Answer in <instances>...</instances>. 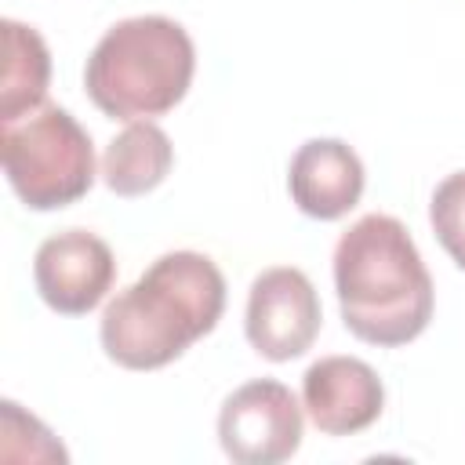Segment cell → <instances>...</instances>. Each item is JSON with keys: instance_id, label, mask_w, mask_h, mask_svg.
<instances>
[{"instance_id": "6da1fadb", "label": "cell", "mask_w": 465, "mask_h": 465, "mask_svg": "<svg viewBox=\"0 0 465 465\" xmlns=\"http://www.w3.org/2000/svg\"><path fill=\"white\" fill-rule=\"evenodd\" d=\"M222 312V269L200 251H167L105 305L98 341L116 367L160 371L211 334Z\"/></svg>"}, {"instance_id": "7a4b0ae2", "label": "cell", "mask_w": 465, "mask_h": 465, "mask_svg": "<svg viewBox=\"0 0 465 465\" xmlns=\"http://www.w3.org/2000/svg\"><path fill=\"white\" fill-rule=\"evenodd\" d=\"M334 291L341 323L352 338L396 349L414 341L436 309L432 276L392 214L356 218L334 243Z\"/></svg>"}, {"instance_id": "3957f363", "label": "cell", "mask_w": 465, "mask_h": 465, "mask_svg": "<svg viewBox=\"0 0 465 465\" xmlns=\"http://www.w3.org/2000/svg\"><path fill=\"white\" fill-rule=\"evenodd\" d=\"M196 73L185 25L167 15H134L102 33L84 65L87 98L113 120H153L171 113Z\"/></svg>"}, {"instance_id": "277c9868", "label": "cell", "mask_w": 465, "mask_h": 465, "mask_svg": "<svg viewBox=\"0 0 465 465\" xmlns=\"http://www.w3.org/2000/svg\"><path fill=\"white\" fill-rule=\"evenodd\" d=\"M0 160L29 211H62L94 185L91 134L62 105H40L15 124H0Z\"/></svg>"}, {"instance_id": "5b68a950", "label": "cell", "mask_w": 465, "mask_h": 465, "mask_svg": "<svg viewBox=\"0 0 465 465\" xmlns=\"http://www.w3.org/2000/svg\"><path fill=\"white\" fill-rule=\"evenodd\" d=\"M218 443L236 465H280L302 447V407L283 381L254 378L218 411Z\"/></svg>"}, {"instance_id": "8992f818", "label": "cell", "mask_w": 465, "mask_h": 465, "mask_svg": "<svg viewBox=\"0 0 465 465\" xmlns=\"http://www.w3.org/2000/svg\"><path fill=\"white\" fill-rule=\"evenodd\" d=\"M323 323L320 294L312 280L294 265H272L254 276L247 291L243 334L251 349L272 363L298 360L312 349Z\"/></svg>"}, {"instance_id": "52a82bcc", "label": "cell", "mask_w": 465, "mask_h": 465, "mask_svg": "<svg viewBox=\"0 0 465 465\" xmlns=\"http://www.w3.org/2000/svg\"><path fill=\"white\" fill-rule=\"evenodd\" d=\"M116 258L109 243L87 229L47 236L33 258V283L47 309L62 316H87L113 291Z\"/></svg>"}, {"instance_id": "ba28073f", "label": "cell", "mask_w": 465, "mask_h": 465, "mask_svg": "<svg viewBox=\"0 0 465 465\" xmlns=\"http://www.w3.org/2000/svg\"><path fill=\"white\" fill-rule=\"evenodd\" d=\"M302 403L323 436H356L385 411V385L367 360L323 356L302 374Z\"/></svg>"}, {"instance_id": "9c48e42d", "label": "cell", "mask_w": 465, "mask_h": 465, "mask_svg": "<svg viewBox=\"0 0 465 465\" xmlns=\"http://www.w3.org/2000/svg\"><path fill=\"white\" fill-rule=\"evenodd\" d=\"M367 174L356 149L341 138H309L298 145L287 167V189L302 214L334 222L349 214L363 196Z\"/></svg>"}, {"instance_id": "30bf717a", "label": "cell", "mask_w": 465, "mask_h": 465, "mask_svg": "<svg viewBox=\"0 0 465 465\" xmlns=\"http://www.w3.org/2000/svg\"><path fill=\"white\" fill-rule=\"evenodd\" d=\"M174 163V145L167 131L153 120H131L102 156V182L116 196H145L153 193Z\"/></svg>"}, {"instance_id": "8fae6325", "label": "cell", "mask_w": 465, "mask_h": 465, "mask_svg": "<svg viewBox=\"0 0 465 465\" xmlns=\"http://www.w3.org/2000/svg\"><path fill=\"white\" fill-rule=\"evenodd\" d=\"M4 69H0V124H15L44 105L51 84V51L44 36L15 18L0 22Z\"/></svg>"}, {"instance_id": "7c38bea8", "label": "cell", "mask_w": 465, "mask_h": 465, "mask_svg": "<svg viewBox=\"0 0 465 465\" xmlns=\"http://www.w3.org/2000/svg\"><path fill=\"white\" fill-rule=\"evenodd\" d=\"M429 225L458 269H465V171L447 174L429 200Z\"/></svg>"}]
</instances>
